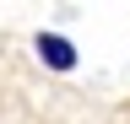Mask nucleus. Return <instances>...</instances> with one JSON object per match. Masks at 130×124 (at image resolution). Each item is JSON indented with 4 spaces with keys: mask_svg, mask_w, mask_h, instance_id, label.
Listing matches in <instances>:
<instances>
[{
    "mask_svg": "<svg viewBox=\"0 0 130 124\" xmlns=\"http://www.w3.org/2000/svg\"><path fill=\"white\" fill-rule=\"evenodd\" d=\"M32 54H38L49 70H60V76L76 70V49H71V38H65V33H38V38H32Z\"/></svg>",
    "mask_w": 130,
    "mask_h": 124,
    "instance_id": "obj_1",
    "label": "nucleus"
}]
</instances>
